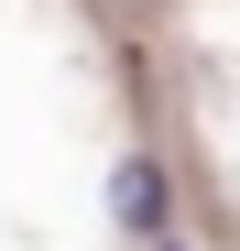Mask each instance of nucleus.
Returning a JSON list of instances; mask_svg holds the SVG:
<instances>
[{"label": "nucleus", "mask_w": 240, "mask_h": 251, "mask_svg": "<svg viewBox=\"0 0 240 251\" xmlns=\"http://www.w3.org/2000/svg\"><path fill=\"white\" fill-rule=\"evenodd\" d=\"M164 251H175V240H164Z\"/></svg>", "instance_id": "nucleus-2"}, {"label": "nucleus", "mask_w": 240, "mask_h": 251, "mask_svg": "<svg viewBox=\"0 0 240 251\" xmlns=\"http://www.w3.org/2000/svg\"><path fill=\"white\" fill-rule=\"evenodd\" d=\"M164 164H120V175H109V219L120 229H164Z\"/></svg>", "instance_id": "nucleus-1"}]
</instances>
